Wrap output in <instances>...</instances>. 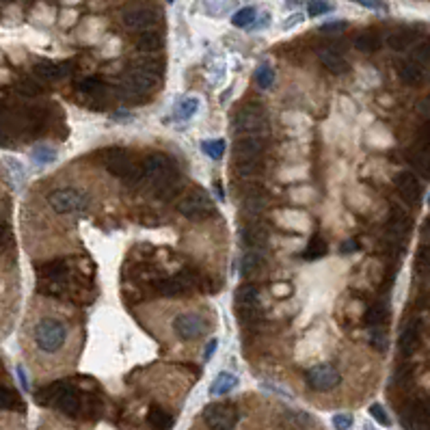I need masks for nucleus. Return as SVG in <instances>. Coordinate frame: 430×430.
Segmentation results:
<instances>
[{
	"mask_svg": "<svg viewBox=\"0 0 430 430\" xmlns=\"http://www.w3.org/2000/svg\"><path fill=\"white\" fill-rule=\"evenodd\" d=\"M214 188H216V197L218 199H225V190H223L221 182H214Z\"/></svg>",
	"mask_w": 430,
	"mask_h": 430,
	"instance_id": "052dcab7",
	"label": "nucleus"
},
{
	"mask_svg": "<svg viewBox=\"0 0 430 430\" xmlns=\"http://www.w3.org/2000/svg\"><path fill=\"white\" fill-rule=\"evenodd\" d=\"M365 322H368L370 327H385L389 322L387 303L378 300V303H374V305H370L368 311H365Z\"/></svg>",
	"mask_w": 430,
	"mask_h": 430,
	"instance_id": "7c9ffc66",
	"label": "nucleus"
},
{
	"mask_svg": "<svg viewBox=\"0 0 430 430\" xmlns=\"http://www.w3.org/2000/svg\"><path fill=\"white\" fill-rule=\"evenodd\" d=\"M424 234H426V236H430V218L424 223Z\"/></svg>",
	"mask_w": 430,
	"mask_h": 430,
	"instance_id": "680f3d73",
	"label": "nucleus"
},
{
	"mask_svg": "<svg viewBox=\"0 0 430 430\" xmlns=\"http://www.w3.org/2000/svg\"><path fill=\"white\" fill-rule=\"evenodd\" d=\"M158 78H161L158 74L130 65L128 72H125V91L132 95H147L158 87Z\"/></svg>",
	"mask_w": 430,
	"mask_h": 430,
	"instance_id": "f8f14e48",
	"label": "nucleus"
},
{
	"mask_svg": "<svg viewBox=\"0 0 430 430\" xmlns=\"http://www.w3.org/2000/svg\"><path fill=\"white\" fill-rule=\"evenodd\" d=\"M327 251H329V245H327L325 238L314 236L309 240V245H307V249H305V253H303V258L305 260H320V258L327 256Z\"/></svg>",
	"mask_w": 430,
	"mask_h": 430,
	"instance_id": "c9c22d12",
	"label": "nucleus"
},
{
	"mask_svg": "<svg viewBox=\"0 0 430 430\" xmlns=\"http://www.w3.org/2000/svg\"><path fill=\"white\" fill-rule=\"evenodd\" d=\"M380 45H383V39H380V35L372 33V30H368V33H361L355 37V48L365 54H372V52H378Z\"/></svg>",
	"mask_w": 430,
	"mask_h": 430,
	"instance_id": "2f4dec72",
	"label": "nucleus"
},
{
	"mask_svg": "<svg viewBox=\"0 0 430 430\" xmlns=\"http://www.w3.org/2000/svg\"><path fill=\"white\" fill-rule=\"evenodd\" d=\"M208 331V322L201 314H180L173 320V333L182 342H195Z\"/></svg>",
	"mask_w": 430,
	"mask_h": 430,
	"instance_id": "1a4fd4ad",
	"label": "nucleus"
},
{
	"mask_svg": "<svg viewBox=\"0 0 430 430\" xmlns=\"http://www.w3.org/2000/svg\"><path fill=\"white\" fill-rule=\"evenodd\" d=\"M175 208H178V212L188 221H205V218L216 214L212 199L205 195L201 188H195V190H190V193H186L178 201Z\"/></svg>",
	"mask_w": 430,
	"mask_h": 430,
	"instance_id": "39448f33",
	"label": "nucleus"
},
{
	"mask_svg": "<svg viewBox=\"0 0 430 430\" xmlns=\"http://www.w3.org/2000/svg\"><path fill=\"white\" fill-rule=\"evenodd\" d=\"M355 251H359V243L355 240V238H350V240L342 243V247H340L342 256H348V253H355Z\"/></svg>",
	"mask_w": 430,
	"mask_h": 430,
	"instance_id": "6e6d98bb",
	"label": "nucleus"
},
{
	"mask_svg": "<svg viewBox=\"0 0 430 430\" xmlns=\"http://www.w3.org/2000/svg\"><path fill=\"white\" fill-rule=\"evenodd\" d=\"M134 45H136V50H141V52L154 54V52H161L163 50L165 39H163L161 33H158V30L150 28V30H141V33H136Z\"/></svg>",
	"mask_w": 430,
	"mask_h": 430,
	"instance_id": "5701e85b",
	"label": "nucleus"
},
{
	"mask_svg": "<svg viewBox=\"0 0 430 430\" xmlns=\"http://www.w3.org/2000/svg\"><path fill=\"white\" fill-rule=\"evenodd\" d=\"M396 72H398V78L407 85V87H418L424 83L426 78V70L424 65L418 61V59H400L396 65Z\"/></svg>",
	"mask_w": 430,
	"mask_h": 430,
	"instance_id": "f3484780",
	"label": "nucleus"
},
{
	"mask_svg": "<svg viewBox=\"0 0 430 430\" xmlns=\"http://www.w3.org/2000/svg\"><path fill=\"white\" fill-rule=\"evenodd\" d=\"M41 281H65L70 275V262L68 260H50L41 264L39 268Z\"/></svg>",
	"mask_w": 430,
	"mask_h": 430,
	"instance_id": "b1692460",
	"label": "nucleus"
},
{
	"mask_svg": "<svg viewBox=\"0 0 430 430\" xmlns=\"http://www.w3.org/2000/svg\"><path fill=\"white\" fill-rule=\"evenodd\" d=\"M422 344V320L420 318H413V320L405 327L400 333V340H398V348H400L402 357H411Z\"/></svg>",
	"mask_w": 430,
	"mask_h": 430,
	"instance_id": "a211bd4d",
	"label": "nucleus"
},
{
	"mask_svg": "<svg viewBox=\"0 0 430 430\" xmlns=\"http://www.w3.org/2000/svg\"><path fill=\"white\" fill-rule=\"evenodd\" d=\"M243 243L251 249H262L268 243V229L262 225V223H249L247 227H243L240 232Z\"/></svg>",
	"mask_w": 430,
	"mask_h": 430,
	"instance_id": "a878e982",
	"label": "nucleus"
},
{
	"mask_svg": "<svg viewBox=\"0 0 430 430\" xmlns=\"http://www.w3.org/2000/svg\"><path fill=\"white\" fill-rule=\"evenodd\" d=\"M147 424L154 426V428L165 430V428L173 426V420H171V416H169V413H167L165 409H161V407H152L150 413H147Z\"/></svg>",
	"mask_w": 430,
	"mask_h": 430,
	"instance_id": "e433bc0d",
	"label": "nucleus"
},
{
	"mask_svg": "<svg viewBox=\"0 0 430 430\" xmlns=\"http://www.w3.org/2000/svg\"><path fill=\"white\" fill-rule=\"evenodd\" d=\"M201 150H203V154H208L212 161H218V158H223V154H225V141H223V139L203 141Z\"/></svg>",
	"mask_w": 430,
	"mask_h": 430,
	"instance_id": "c03bdc74",
	"label": "nucleus"
},
{
	"mask_svg": "<svg viewBox=\"0 0 430 430\" xmlns=\"http://www.w3.org/2000/svg\"><path fill=\"white\" fill-rule=\"evenodd\" d=\"M370 416L378 422V424H383V426H389V418H387V413L385 409L380 407V405H372L370 407Z\"/></svg>",
	"mask_w": 430,
	"mask_h": 430,
	"instance_id": "8fccbe9b",
	"label": "nucleus"
},
{
	"mask_svg": "<svg viewBox=\"0 0 430 430\" xmlns=\"http://www.w3.org/2000/svg\"><path fill=\"white\" fill-rule=\"evenodd\" d=\"M216 346H218L216 340H210L208 342V346H205V350H203V361H210L212 359V355L216 353Z\"/></svg>",
	"mask_w": 430,
	"mask_h": 430,
	"instance_id": "4d7b16f0",
	"label": "nucleus"
},
{
	"mask_svg": "<svg viewBox=\"0 0 430 430\" xmlns=\"http://www.w3.org/2000/svg\"><path fill=\"white\" fill-rule=\"evenodd\" d=\"M420 139L426 141V143H430V121H426L422 128H420Z\"/></svg>",
	"mask_w": 430,
	"mask_h": 430,
	"instance_id": "13d9d810",
	"label": "nucleus"
},
{
	"mask_svg": "<svg viewBox=\"0 0 430 430\" xmlns=\"http://www.w3.org/2000/svg\"><path fill=\"white\" fill-rule=\"evenodd\" d=\"M416 273L424 279H430V245L418 249L416 256Z\"/></svg>",
	"mask_w": 430,
	"mask_h": 430,
	"instance_id": "ea45409f",
	"label": "nucleus"
},
{
	"mask_svg": "<svg viewBox=\"0 0 430 430\" xmlns=\"http://www.w3.org/2000/svg\"><path fill=\"white\" fill-rule=\"evenodd\" d=\"M199 108V100L197 98H184L175 106V117L178 119H190Z\"/></svg>",
	"mask_w": 430,
	"mask_h": 430,
	"instance_id": "a19ab883",
	"label": "nucleus"
},
{
	"mask_svg": "<svg viewBox=\"0 0 430 430\" xmlns=\"http://www.w3.org/2000/svg\"><path fill=\"white\" fill-rule=\"evenodd\" d=\"M413 59H418L420 63H430V37L413 48Z\"/></svg>",
	"mask_w": 430,
	"mask_h": 430,
	"instance_id": "09e8293b",
	"label": "nucleus"
},
{
	"mask_svg": "<svg viewBox=\"0 0 430 430\" xmlns=\"http://www.w3.org/2000/svg\"><path fill=\"white\" fill-rule=\"evenodd\" d=\"M256 81H258V85L262 89H270V87H273V83H275V72L270 70L268 65H260L258 72H256Z\"/></svg>",
	"mask_w": 430,
	"mask_h": 430,
	"instance_id": "49530a36",
	"label": "nucleus"
},
{
	"mask_svg": "<svg viewBox=\"0 0 430 430\" xmlns=\"http://www.w3.org/2000/svg\"><path fill=\"white\" fill-rule=\"evenodd\" d=\"M5 3H13V0H5Z\"/></svg>",
	"mask_w": 430,
	"mask_h": 430,
	"instance_id": "0e129e2a",
	"label": "nucleus"
},
{
	"mask_svg": "<svg viewBox=\"0 0 430 430\" xmlns=\"http://www.w3.org/2000/svg\"><path fill=\"white\" fill-rule=\"evenodd\" d=\"M264 268V256L256 249V251H247L243 260H240V277L243 279H251L258 277Z\"/></svg>",
	"mask_w": 430,
	"mask_h": 430,
	"instance_id": "cd10ccee",
	"label": "nucleus"
},
{
	"mask_svg": "<svg viewBox=\"0 0 430 430\" xmlns=\"http://www.w3.org/2000/svg\"><path fill=\"white\" fill-rule=\"evenodd\" d=\"M393 184H396L398 195H400V199L405 203H409L411 208L420 205L422 195H424V188H422V182H420L416 171H402V173H398Z\"/></svg>",
	"mask_w": 430,
	"mask_h": 430,
	"instance_id": "9b49d317",
	"label": "nucleus"
},
{
	"mask_svg": "<svg viewBox=\"0 0 430 430\" xmlns=\"http://www.w3.org/2000/svg\"><path fill=\"white\" fill-rule=\"evenodd\" d=\"M13 243H15V240H13V234H11V229H9V225H7V223H3V253H7L9 247H11Z\"/></svg>",
	"mask_w": 430,
	"mask_h": 430,
	"instance_id": "5fc2aeb1",
	"label": "nucleus"
},
{
	"mask_svg": "<svg viewBox=\"0 0 430 430\" xmlns=\"http://www.w3.org/2000/svg\"><path fill=\"white\" fill-rule=\"evenodd\" d=\"M353 3L365 7V9H372V11H387V5L383 0H353Z\"/></svg>",
	"mask_w": 430,
	"mask_h": 430,
	"instance_id": "603ef678",
	"label": "nucleus"
},
{
	"mask_svg": "<svg viewBox=\"0 0 430 430\" xmlns=\"http://www.w3.org/2000/svg\"><path fill=\"white\" fill-rule=\"evenodd\" d=\"M333 11V5L327 3V0H309L307 3V15L309 18H318V15H325Z\"/></svg>",
	"mask_w": 430,
	"mask_h": 430,
	"instance_id": "de8ad7c7",
	"label": "nucleus"
},
{
	"mask_svg": "<svg viewBox=\"0 0 430 430\" xmlns=\"http://www.w3.org/2000/svg\"><path fill=\"white\" fill-rule=\"evenodd\" d=\"M33 338L37 348L43 350V353H57L68 340V327L57 320V318H41L35 325Z\"/></svg>",
	"mask_w": 430,
	"mask_h": 430,
	"instance_id": "7ed1b4c3",
	"label": "nucleus"
},
{
	"mask_svg": "<svg viewBox=\"0 0 430 430\" xmlns=\"http://www.w3.org/2000/svg\"><path fill=\"white\" fill-rule=\"evenodd\" d=\"M121 22L128 30H134V33H141V30H150L156 26L158 15L156 11L147 9V7H136V9H128L121 15Z\"/></svg>",
	"mask_w": 430,
	"mask_h": 430,
	"instance_id": "ddd939ff",
	"label": "nucleus"
},
{
	"mask_svg": "<svg viewBox=\"0 0 430 430\" xmlns=\"http://www.w3.org/2000/svg\"><path fill=\"white\" fill-rule=\"evenodd\" d=\"M203 422L212 430H229L238 422V411L227 402H212L203 411Z\"/></svg>",
	"mask_w": 430,
	"mask_h": 430,
	"instance_id": "9d476101",
	"label": "nucleus"
},
{
	"mask_svg": "<svg viewBox=\"0 0 430 430\" xmlns=\"http://www.w3.org/2000/svg\"><path fill=\"white\" fill-rule=\"evenodd\" d=\"M236 134H262L266 130V115L260 104H247L234 119Z\"/></svg>",
	"mask_w": 430,
	"mask_h": 430,
	"instance_id": "6e6552de",
	"label": "nucleus"
},
{
	"mask_svg": "<svg viewBox=\"0 0 430 430\" xmlns=\"http://www.w3.org/2000/svg\"><path fill=\"white\" fill-rule=\"evenodd\" d=\"M156 290H158V294H163V296H167V298H178V296L188 294L186 285L180 281L178 275H175V277H163V279H158V281H156Z\"/></svg>",
	"mask_w": 430,
	"mask_h": 430,
	"instance_id": "c756f323",
	"label": "nucleus"
},
{
	"mask_svg": "<svg viewBox=\"0 0 430 430\" xmlns=\"http://www.w3.org/2000/svg\"><path fill=\"white\" fill-rule=\"evenodd\" d=\"M48 203L57 214H76L85 212L91 205V197L81 188H57L48 195Z\"/></svg>",
	"mask_w": 430,
	"mask_h": 430,
	"instance_id": "20e7f679",
	"label": "nucleus"
},
{
	"mask_svg": "<svg viewBox=\"0 0 430 430\" xmlns=\"http://www.w3.org/2000/svg\"><path fill=\"white\" fill-rule=\"evenodd\" d=\"M54 409L61 411L63 416H68V418H76L78 413H81V409H83L81 393H78V391L74 389L72 383H68V387L63 389V393L59 396V400H57Z\"/></svg>",
	"mask_w": 430,
	"mask_h": 430,
	"instance_id": "aec40b11",
	"label": "nucleus"
},
{
	"mask_svg": "<svg viewBox=\"0 0 430 430\" xmlns=\"http://www.w3.org/2000/svg\"><path fill=\"white\" fill-rule=\"evenodd\" d=\"M141 165H143V173H145V180H150L158 197H169V193L178 188L180 171L175 167L173 158H169L167 154H150Z\"/></svg>",
	"mask_w": 430,
	"mask_h": 430,
	"instance_id": "f257e3e1",
	"label": "nucleus"
},
{
	"mask_svg": "<svg viewBox=\"0 0 430 430\" xmlns=\"http://www.w3.org/2000/svg\"><path fill=\"white\" fill-rule=\"evenodd\" d=\"M30 158H33L37 165H50L57 158V150L50 145H37V147H33V152H30Z\"/></svg>",
	"mask_w": 430,
	"mask_h": 430,
	"instance_id": "37998d69",
	"label": "nucleus"
},
{
	"mask_svg": "<svg viewBox=\"0 0 430 430\" xmlns=\"http://www.w3.org/2000/svg\"><path fill=\"white\" fill-rule=\"evenodd\" d=\"M70 74V65L68 63H63V65H59V63H50V61H39L33 65V76L41 78V81L45 83H57L61 81L63 76Z\"/></svg>",
	"mask_w": 430,
	"mask_h": 430,
	"instance_id": "4be33fe9",
	"label": "nucleus"
},
{
	"mask_svg": "<svg viewBox=\"0 0 430 430\" xmlns=\"http://www.w3.org/2000/svg\"><path fill=\"white\" fill-rule=\"evenodd\" d=\"M318 61H320V65L329 72V74H333V76H342V74H346L348 70H350V65H348V61L344 59V57H340L336 50H320L318 52Z\"/></svg>",
	"mask_w": 430,
	"mask_h": 430,
	"instance_id": "393cba45",
	"label": "nucleus"
},
{
	"mask_svg": "<svg viewBox=\"0 0 430 430\" xmlns=\"http://www.w3.org/2000/svg\"><path fill=\"white\" fill-rule=\"evenodd\" d=\"M305 383L311 391L327 393V391H333L342 383V376L331 363H318V365H311V368L307 370Z\"/></svg>",
	"mask_w": 430,
	"mask_h": 430,
	"instance_id": "0eeeda50",
	"label": "nucleus"
},
{
	"mask_svg": "<svg viewBox=\"0 0 430 430\" xmlns=\"http://www.w3.org/2000/svg\"><path fill=\"white\" fill-rule=\"evenodd\" d=\"M102 163L108 169V173H113L117 180H121L125 184H139L143 178H145V173H143V165H136L132 154L128 150H123V147L104 150Z\"/></svg>",
	"mask_w": 430,
	"mask_h": 430,
	"instance_id": "f03ea898",
	"label": "nucleus"
},
{
	"mask_svg": "<svg viewBox=\"0 0 430 430\" xmlns=\"http://www.w3.org/2000/svg\"><path fill=\"white\" fill-rule=\"evenodd\" d=\"M165 3H169V5H173V0H165Z\"/></svg>",
	"mask_w": 430,
	"mask_h": 430,
	"instance_id": "e2e57ef3",
	"label": "nucleus"
},
{
	"mask_svg": "<svg viewBox=\"0 0 430 430\" xmlns=\"http://www.w3.org/2000/svg\"><path fill=\"white\" fill-rule=\"evenodd\" d=\"M236 309L240 322H256L260 318V290L258 285L245 283L236 290Z\"/></svg>",
	"mask_w": 430,
	"mask_h": 430,
	"instance_id": "423d86ee",
	"label": "nucleus"
},
{
	"mask_svg": "<svg viewBox=\"0 0 430 430\" xmlns=\"http://www.w3.org/2000/svg\"><path fill=\"white\" fill-rule=\"evenodd\" d=\"M76 89L81 93H85V95H100L106 87H104V83L100 81V78L91 76V78H83V81H78Z\"/></svg>",
	"mask_w": 430,
	"mask_h": 430,
	"instance_id": "79ce46f5",
	"label": "nucleus"
},
{
	"mask_svg": "<svg viewBox=\"0 0 430 430\" xmlns=\"http://www.w3.org/2000/svg\"><path fill=\"white\" fill-rule=\"evenodd\" d=\"M266 150V141L262 134H240V139L236 141L234 154L236 158H258Z\"/></svg>",
	"mask_w": 430,
	"mask_h": 430,
	"instance_id": "6ab92c4d",
	"label": "nucleus"
},
{
	"mask_svg": "<svg viewBox=\"0 0 430 430\" xmlns=\"http://www.w3.org/2000/svg\"><path fill=\"white\" fill-rule=\"evenodd\" d=\"M348 26V22H344V20H338V22H329V24H322L320 26V30L322 33H338V30H344Z\"/></svg>",
	"mask_w": 430,
	"mask_h": 430,
	"instance_id": "864d4df0",
	"label": "nucleus"
},
{
	"mask_svg": "<svg viewBox=\"0 0 430 430\" xmlns=\"http://www.w3.org/2000/svg\"><path fill=\"white\" fill-rule=\"evenodd\" d=\"M407 163L418 175H422L424 180L430 182V143L418 141L416 145L407 150Z\"/></svg>",
	"mask_w": 430,
	"mask_h": 430,
	"instance_id": "4468645a",
	"label": "nucleus"
},
{
	"mask_svg": "<svg viewBox=\"0 0 430 430\" xmlns=\"http://www.w3.org/2000/svg\"><path fill=\"white\" fill-rule=\"evenodd\" d=\"M256 18H258L256 9H253V7H243L240 11H236L232 15V24L236 28H251L253 22H256Z\"/></svg>",
	"mask_w": 430,
	"mask_h": 430,
	"instance_id": "58836bf2",
	"label": "nucleus"
},
{
	"mask_svg": "<svg viewBox=\"0 0 430 430\" xmlns=\"http://www.w3.org/2000/svg\"><path fill=\"white\" fill-rule=\"evenodd\" d=\"M18 376H20V383H22V389H28V380H26V374L22 368H18Z\"/></svg>",
	"mask_w": 430,
	"mask_h": 430,
	"instance_id": "bf43d9fd",
	"label": "nucleus"
},
{
	"mask_svg": "<svg viewBox=\"0 0 430 430\" xmlns=\"http://www.w3.org/2000/svg\"><path fill=\"white\" fill-rule=\"evenodd\" d=\"M402 424L407 428H430V400H413L402 411Z\"/></svg>",
	"mask_w": 430,
	"mask_h": 430,
	"instance_id": "2eb2a0df",
	"label": "nucleus"
},
{
	"mask_svg": "<svg viewBox=\"0 0 430 430\" xmlns=\"http://www.w3.org/2000/svg\"><path fill=\"white\" fill-rule=\"evenodd\" d=\"M65 387H68V380H57V383L45 385V387L35 391V402L41 405V407H52L54 409L59 396L63 393V389H65Z\"/></svg>",
	"mask_w": 430,
	"mask_h": 430,
	"instance_id": "c85d7f7f",
	"label": "nucleus"
},
{
	"mask_svg": "<svg viewBox=\"0 0 430 430\" xmlns=\"http://www.w3.org/2000/svg\"><path fill=\"white\" fill-rule=\"evenodd\" d=\"M333 426L336 428H353V416L350 413H338L336 418H333Z\"/></svg>",
	"mask_w": 430,
	"mask_h": 430,
	"instance_id": "3c124183",
	"label": "nucleus"
},
{
	"mask_svg": "<svg viewBox=\"0 0 430 430\" xmlns=\"http://www.w3.org/2000/svg\"><path fill=\"white\" fill-rule=\"evenodd\" d=\"M13 91L22 95V98H37V95L43 93V87L33 78H20V81L13 83Z\"/></svg>",
	"mask_w": 430,
	"mask_h": 430,
	"instance_id": "72a5a7b5",
	"label": "nucleus"
},
{
	"mask_svg": "<svg viewBox=\"0 0 430 430\" xmlns=\"http://www.w3.org/2000/svg\"><path fill=\"white\" fill-rule=\"evenodd\" d=\"M130 65L139 68V70H145V72H152V74H158V76L163 74V68H165L163 61L156 59V57H136V59H132Z\"/></svg>",
	"mask_w": 430,
	"mask_h": 430,
	"instance_id": "4c0bfd02",
	"label": "nucleus"
},
{
	"mask_svg": "<svg viewBox=\"0 0 430 430\" xmlns=\"http://www.w3.org/2000/svg\"><path fill=\"white\" fill-rule=\"evenodd\" d=\"M370 344H372V348H376V350H387L389 338H387L385 327H372V331H370Z\"/></svg>",
	"mask_w": 430,
	"mask_h": 430,
	"instance_id": "a18cd8bd",
	"label": "nucleus"
},
{
	"mask_svg": "<svg viewBox=\"0 0 430 430\" xmlns=\"http://www.w3.org/2000/svg\"><path fill=\"white\" fill-rule=\"evenodd\" d=\"M411 227H413V218L409 216V212L402 210L400 205H393L389 221H387V234H389L391 240H396V243L405 240V238L409 236V232H411Z\"/></svg>",
	"mask_w": 430,
	"mask_h": 430,
	"instance_id": "dca6fc26",
	"label": "nucleus"
},
{
	"mask_svg": "<svg viewBox=\"0 0 430 430\" xmlns=\"http://www.w3.org/2000/svg\"><path fill=\"white\" fill-rule=\"evenodd\" d=\"M420 33H418V28H409V26H402V28H396L391 30V33L387 35V45L391 48L393 52H405L409 50V48L418 41Z\"/></svg>",
	"mask_w": 430,
	"mask_h": 430,
	"instance_id": "412c9836",
	"label": "nucleus"
},
{
	"mask_svg": "<svg viewBox=\"0 0 430 430\" xmlns=\"http://www.w3.org/2000/svg\"><path fill=\"white\" fill-rule=\"evenodd\" d=\"M238 385V378L232 374V372H221L216 378H214V383L210 385V393L216 398V396H227L234 387Z\"/></svg>",
	"mask_w": 430,
	"mask_h": 430,
	"instance_id": "473e14b6",
	"label": "nucleus"
},
{
	"mask_svg": "<svg viewBox=\"0 0 430 430\" xmlns=\"http://www.w3.org/2000/svg\"><path fill=\"white\" fill-rule=\"evenodd\" d=\"M234 171H236L238 178H243V180L258 178V175H262V171H264L262 156H258V158H236Z\"/></svg>",
	"mask_w": 430,
	"mask_h": 430,
	"instance_id": "bb28decb",
	"label": "nucleus"
},
{
	"mask_svg": "<svg viewBox=\"0 0 430 430\" xmlns=\"http://www.w3.org/2000/svg\"><path fill=\"white\" fill-rule=\"evenodd\" d=\"M0 407H3L5 411H24V402H22L20 393H15L7 385L0 387Z\"/></svg>",
	"mask_w": 430,
	"mask_h": 430,
	"instance_id": "f704fd0d",
	"label": "nucleus"
}]
</instances>
